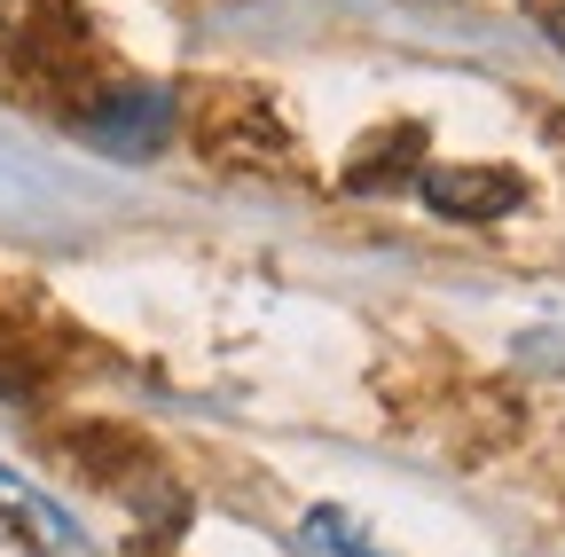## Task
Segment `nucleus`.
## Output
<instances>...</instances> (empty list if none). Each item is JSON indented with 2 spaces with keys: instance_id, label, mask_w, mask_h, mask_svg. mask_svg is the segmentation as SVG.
Masks as SVG:
<instances>
[{
  "instance_id": "1",
  "label": "nucleus",
  "mask_w": 565,
  "mask_h": 557,
  "mask_svg": "<svg viewBox=\"0 0 565 557\" xmlns=\"http://www.w3.org/2000/svg\"><path fill=\"white\" fill-rule=\"evenodd\" d=\"M173 126V95L166 87H118L110 103L87 110V142L110 150V158H150Z\"/></svg>"
},
{
  "instance_id": "2",
  "label": "nucleus",
  "mask_w": 565,
  "mask_h": 557,
  "mask_svg": "<svg viewBox=\"0 0 565 557\" xmlns=\"http://www.w3.org/2000/svg\"><path fill=\"white\" fill-rule=\"evenodd\" d=\"M424 204L448 221H503L526 204V181L511 165H440V173H424Z\"/></svg>"
},
{
  "instance_id": "3",
  "label": "nucleus",
  "mask_w": 565,
  "mask_h": 557,
  "mask_svg": "<svg viewBox=\"0 0 565 557\" xmlns=\"http://www.w3.org/2000/svg\"><path fill=\"white\" fill-rule=\"evenodd\" d=\"M307 542L330 549V557H377L370 534H362V518H345V511H315V518H307Z\"/></svg>"
},
{
  "instance_id": "4",
  "label": "nucleus",
  "mask_w": 565,
  "mask_h": 557,
  "mask_svg": "<svg viewBox=\"0 0 565 557\" xmlns=\"http://www.w3.org/2000/svg\"><path fill=\"white\" fill-rule=\"evenodd\" d=\"M17 17H24V0H0V32H9Z\"/></svg>"
}]
</instances>
